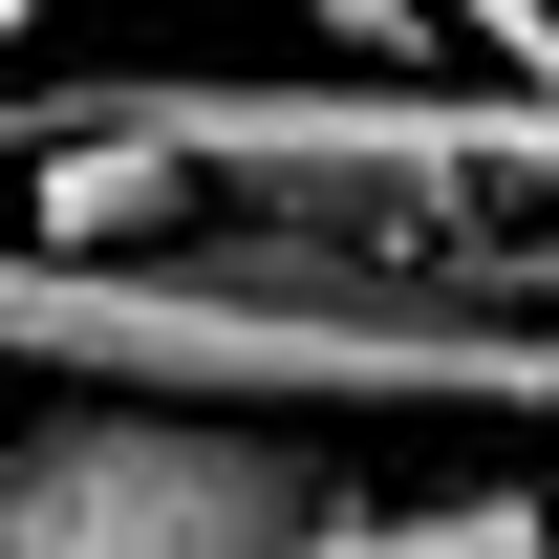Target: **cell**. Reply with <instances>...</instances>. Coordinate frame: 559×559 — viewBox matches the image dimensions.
<instances>
[{"label":"cell","mask_w":559,"mask_h":559,"mask_svg":"<svg viewBox=\"0 0 559 559\" xmlns=\"http://www.w3.org/2000/svg\"><path fill=\"white\" fill-rule=\"evenodd\" d=\"M0 366L22 388H173V409H559L538 259H409L323 215H173V237H0Z\"/></svg>","instance_id":"6da1fadb"},{"label":"cell","mask_w":559,"mask_h":559,"mask_svg":"<svg viewBox=\"0 0 559 559\" xmlns=\"http://www.w3.org/2000/svg\"><path fill=\"white\" fill-rule=\"evenodd\" d=\"M22 130H151L215 215H323V237H409V259H474V215L559 194L538 86L474 108L430 66H86Z\"/></svg>","instance_id":"7a4b0ae2"},{"label":"cell","mask_w":559,"mask_h":559,"mask_svg":"<svg viewBox=\"0 0 559 559\" xmlns=\"http://www.w3.org/2000/svg\"><path fill=\"white\" fill-rule=\"evenodd\" d=\"M345 474L301 409H173V388H44L0 409V559H301Z\"/></svg>","instance_id":"3957f363"},{"label":"cell","mask_w":559,"mask_h":559,"mask_svg":"<svg viewBox=\"0 0 559 559\" xmlns=\"http://www.w3.org/2000/svg\"><path fill=\"white\" fill-rule=\"evenodd\" d=\"M301 559H559V495H409V516H388V495H345Z\"/></svg>","instance_id":"277c9868"},{"label":"cell","mask_w":559,"mask_h":559,"mask_svg":"<svg viewBox=\"0 0 559 559\" xmlns=\"http://www.w3.org/2000/svg\"><path fill=\"white\" fill-rule=\"evenodd\" d=\"M452 44H495V86L559 108V0H452Z\"/></svg>","instance_id":"5b68a950"}]
</instances>
